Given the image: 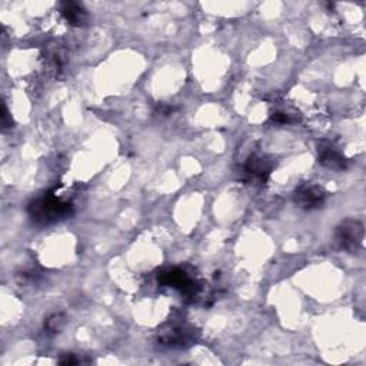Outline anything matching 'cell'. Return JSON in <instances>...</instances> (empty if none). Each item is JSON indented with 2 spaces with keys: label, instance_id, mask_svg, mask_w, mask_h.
Here are the masks:
<instances>
[{
  "label": "cell",
  "instance_id": "cell-1",
  "mask_svg": "<svg viewBox=\"0 0 366 366\" xmlns=\"http://www.w3.org/2000/svg\"><path fill=\"white\" fill-rule=\"evenodd\" d=\"M72 213V205L57 199L53 195L43 196L40 199L33 200L29 205V215L33 219V222L47 225L59 221Z\"/></svg>",
  "mask_w": 366,
  "mask_h": 366
},
{
  "label": "cell",
  "instance_id": "cell-2",
  "mask_svg": "<svg viewBox=\"0 0 366 366\" xmlns=\"http://www.w3.org/2000/svg\"><path fill=\"white\" fill-rule=\"evenodd\" d=\"M363 236V225L356 219H346L335 231L336 244L346 252H356L362 246Z\"/></svg>",
  "mask_w": 366,
  "mask_h": 366
},
{
  "label": "cell",
  "instance_id": "cell-3",
  "mask_svg": "<svg viewBox=\"0 0 366 366\" xmlns=\"http://www.w3.org/2000/svg\"><path fill=\"white\" fill-rule=\"evenodd\" d=\"M273 168H275L273 159H270L266 155L253 154L248 158V161L244 166V173H245L244 181L248 185H253V186L265 185L266 181L269 179Z\"/></svg>",
  "mask_w": 366,
  "mask_h": 366
},
{
  "label": "cell",
  "instance_id": "cell-4",
  "mask_svg": "<svg viewBox=\"0 0 366 366\" xmlns=\"http://www.w3.org/2000/svg\"><path fill=\"white\" fill-rule=\"evenodd\" d=\"M328 192L324 186L315 183H307L297 189L294 195V202L298 207L304 210H315L324 206L326 202Z\"/></svg>",
  "mask_w": 366,
  "mask_h": 366
},
{
  "label": "cell",
  "instance_id": "cell-5",
  "mask_svg": "<svg viewBox=\"0 0 366 366\" xmlns=\"http://www.w3.org/2000/svg\"><path fill=\"white\" fill-rule=\"evenodd\" d=\"M319 164L332 171H343L348 166V161L343 154L329 142H321L318 146Z\"/></svg>",
  "mask_w": 366,
  "mask_h": 366
},
{
  "label": "cell",
  "instance_id": "cell-6",
  "mask_svg": "<svg viewBox=\"0 0 366 366\" xmlns=\"http://www.w3.org/2000/svg\"><path fill=\"white\" fill-rule=\"evenodd\" d=\"M195 341V331L188 326H172L159 336V342L169 348H186L193 345Z\"/></svg>",
  "mask_w": 366,
  "mask_h": 366
},
{
  "label": "cell",
  "instance_id": "cell-7",
  "mask_svg": "<svg viewBox=\"0 0 366 366\" xmlns=\"http://www.w3.org/2000/svg\"><path fill=\"white\" fill-rule=\"evenodd\" d=\"M158 280L162 285H166V286H171V287H175V289L181 290L182 294H190V292H193V289H195L193 287V280L179 268H173V269H169L166 272L159 273Z\"/></svg>",
  "mask_w": 366,
  "mask_h": 366
},
{
  "label": "cell",
  "instance_id": "cell-8",
  "mask_svg": "<svg viewBox=\"0 0 366 366\" xmlns=\"http://www.w3.org/2000/svg\"><path fill=\"white\" fill-rule=\"evenodd\" d=\"M62 15L73 26H84L88 22L86 11L79 4H75V2L62 4Z\"/></svg>",
  "mask_w": 366,
  "mask_h": 366
},
{
  "label": "cell",
  "instance_id": "cell-9",
  "mask_svg": "<svg viewBox=\"0 0 366 366\" xmlns=\"http://www.w3.org/2000/svg\"><path fill=\"white\" fill-rule=\"evenodd\" d=\"M66 325V318L63 314H53L45 321V329L50 333H59Z\"/></svg>",
  "mask_w": 366,
  "mask_h": 366
},
{
  "label": "cell",
  "instance_id": "cell-10",
  "mask_svg": "<svg viewBox=\"0 0 366 366\" xmlns=\"http://www.w3.org/2000/svg\"><path fill=\"white\" fill-rule=\"evenodd\" d=\"M270 119H272L273 122H276V123H289V122H290L289 115H286V113H283V112L273 113V115L270 116Z\"/></svg>",
  "mask_w": 366,
  "mask_h": 366
},
{
  "label": "cell",
  "instance_id": "cell-11",
  "mask_svg": "<svg viewBox=\"0 0 366 366\" xmlns=\"http://www.w3.org/2000/svg\"><path fill=\"white\" fill-rule=\"evenodd\" d=\"M59 363L62 365H75V363H79V359L75 358V355H63L60 359H59Z\"/></svg>",
  "mask_w": 366,
  "mask_h": 366
}]
</instances>
